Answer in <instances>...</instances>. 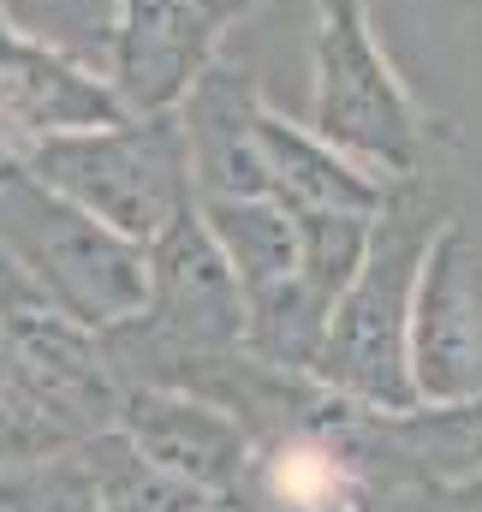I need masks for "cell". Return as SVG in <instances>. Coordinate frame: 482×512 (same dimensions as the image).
Listing matches in <instances>:
<instances>
[{
  "instance_id": "obj_5",
  "label": "cell",
  "mask_w": 482,
  "mask_h": 512,
  "mask_svg": "<svg viewBox=\"0 0 482 512\" xmlns=\"http://www.w3.org/2000/svg\"><path fill=\"white\" fill-rule=\"evenodd\" d=\"M6 322V346H12V387L30 393L60 429L102 435L120 417V370L108 358V346L96 340V328L48 310L42 298H18L0 310Z\"/></svg>"
},
{
  "instance_id": "obj_12",
  "label": "cell",
  "mask_w": 482,
  "mask_h": 512,
  "mask_svg": "<svg viewBox=\"0 0 482 512\" xmlns=\"http://www.w3.org/2000/svg\"><path fill=\"white\" fill-rule=\"evenodd\" d=\"M72 441H78V435L60 429L30 393L0 387V471L30 465V459H42V453H60V447H72Z\"/></svg>"
},
{
  "instance_id": "obj_10",
  "label": "cell",
  "mask_w": 482,
  "mask_h": 512,
  "mask_svg": "<svg viewBox=\"0 0 482 512\" xmlns=\"http://www.w3.org/2000/svg\"><path fill=\"white\" fill-rule=\"evenodd\" d=\"M78 447H84L90 477L102 489V512H203V507H215V495H203L185 477H173L155 459H143L120 429L84 435Z\"/></svg>"
},
{
  "instance_id": "obj_2",
  "label": "cell",
  "mask_w": 482,
  "mask_h": 512,
  "mask_svg": "<svg viewBox=\"0 0 482 512\" xmlns=\"http://www.w3.org/2000/svg\"><path fill=\"white\" fill-rule=\"evenodd\" d=\"M0 256L48 310L96 334L131 322L149 298L143 245L120 239L114 227H102L96 215H84L18 167H0Z\"/></svg>"
},
{
  "instance_id": "obj_4",
  "label": "cell",
  "mask_w": 482,
  "mask_h": 512,
  "mask_svg": "<svg viewBox=\"0 0 482 512\" xmlns=\"http://www.w3.org/2000/svg\"><path fill=\"white\" fill-rule=\"evenodd\" d=\"M316 137L340 149L363 173H417V120L405 90L393 84L381 48L369 42L363 0L322 6V48H316Z\"/></svg>"
},
{
  "instance_id": "obj_8",
  "label": "cell",
  "mask_w": 482,
  "mask_h": 512,
  "mask_svg": "<svg viewBox=\"0 0 482 512\" xmlns=\"http://www.w3.org/2000/svg\"><path fill=\"white\" fill-rule=\"evenodd\" d=\"M203 24L209 12L197 0H125L120 96L137 114H155L197 84L191 72L203 66Z\"/></svg>"
},
{
  "instance_id": "obj_7",
  "label": "cell",
  "mask_w": 482,
  "mask_h": 512,
  "mask_svg": "<svg viewBox=\"0 0 482 512\" xmlns=\"http://www.w3.org/2000/svg\"><path fill=\"white\" fill-rule=\"evenodd\" d=\"M114 429L143 459H155L161 471L185 477L191 489H203L215 501H233V489L250 471V453H256L250 429L227 405H215L203 393H185V387L125 382Z\"/></svg>"
},
{
  "instance_id": "obj_3",
  "label": "cell",
  "mask_w": 482,
  "mask_h": 512,
  "mask_svg": "<svg viewBox=\"0 0 482 512\" xmlns=\"http://www.w3.org/2000/svg\"><path fill=\"white\" fill-rule=\"evenodd\" d=\"M30 173L131 245H149L161 227H173L197 203L185 131L167 120H149V126L108 120L96 131H54L30 149Z\"/></svg>"
},
{
  "instance_id": "obj_1",
  "label": "cell",
  "mask_w": 482,
  "mask_h": 512,
  "mask_svg": "<svg viewBox=\"0 0 482 512\" xmlns=\"http://www.w3.org/2000/svg\"><path fill=\"white\" fill-rule=\"evenodd\" d=\"M435 227L441 221H429L423 209H411L399 197L381 203L358 274L328 310V334H322L310 382H322L340 399H358V405H381V411L417 405V387H411V292H417Z\"/></svg>"
},
{
  "instance_id": "obj_14",
  "label": "cell",
  "mask_w": 482,
  "mask_h": 512,
  "mask_svg": "<svg viewBox=\"0 0 482 512\" xmlns=\"http://www.w3.org/2000/svg\"><path fill=\"white\" fill-rule=\"evenodd\" d=\"M197 6H203V12H209V18H227V12H233V6H244V0H197Z\"/></svg>"
},
{
  "instance_id": "obj_13",
  "label": "cell",
  "mask_w": 482,
  "mask_h": 512,
  "mask_svg": "<svg viewBox=\"0 0 482 512\" xmlns=\"http://www.w3.org/2000/svg\"><path fill=\"white\" fill-rule=\"evenodd\" d=\"M435 512H482V471L453 489H435Z\"/></svg>"
},
{
  "instance_id": "obj_9",
  "label": "cell",
  "mask_w": 482,
  "mask_h": 512,
  "mask_svg": "<svg viewBox=\"0 0 482 512\" xmlns=\"http://www.w3.org/2000/svg\"><path fill=\"white\" fill-rule=\"evenodd\" d=\"M197 215L215 233L227 268L239 274V292H262V286L298 274V227H292V209H280L268 197H203Z\"/></svg>"
},
{
  "instance_id": "obj_6",
  "label": "cell",
  "mask_w": 482,
  "mask_h": 512,
  "mask_svg": "<svg viewBox=\"0 0 482 512\" xmlns=\"http://www.w3.org/2000/svg\"><path fill=\"white\" fill-rule=\"evenodd\" d=\"M411 387L429 405L482 399V280L459 221H441L411 292Z\"/></svg>"
},
{
  "instance_id": "obj_11",
  "label": "cell",
  "mask_w": 482,
  "mask_h": 512,
  "mask_svg": "<svg viewBox=\"0 0 482 512\" xmlns=\"http://www.w3.org/2000/svg\"><path fill=\"white\" fill-rule=\"evenodd\" d=\"M0 512H102V489L90 477L84 447L72 441L60 453L0 471Z\"/></svg>"
}]
</instances>
